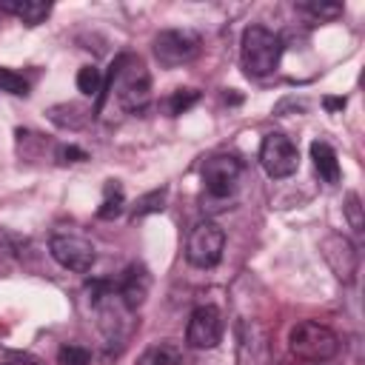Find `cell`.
Masks as SVG:
<instances>
[{
	"label": "cell",
	"mask_w": 365,
	"mask_h": 365,
	"mask_svg": "<svg viewBox=\"0 0 365 365\" xmlns=\"http://www.w3.org/2000/svg\"><path fill=\"white\" fill-rule=\"evenodd\" d=\"M60 365H91V354L83 345H63L57 354Z\"/></svg>",
	"instance_id": "44dd1931"
},
{
	"label": "cell",
	"mask_w": 365,
	"mask_h": 365,
	"mask_svg": "<svg viewBox=\"0 0 365 365\" xmlns=\"http://www.w3.org/2000/svg\"><path fill=\"white\" fill-rule=\"evenodd\" d=\"M48 251H51V257H54L63 268L77 271V274H86V271L94 265V248H91V242H86L83 237L54 234L51 242H48Z\"/></svg>",
	"instance_id": "9c48e42d"
},
{
	"label": "cell",
	"mask_w": 365,
	"mask_h": 365,
	"mask_svg": "<svg viewBox=\"0 0 365 365\" xmlns=\"http://www.w3.org/2000/svg\"><path fill=\"white\" fill-rule=\"evenodd\" d=\"M322 257L328 259L331 271L342 282H354V277L359 271V254H356L354 242L345 234H328L322 240Z\"/></svg>",
	"instance_id": "30bf717a"
},
{
	"label": "cell",
	"mask_w": 365,
	"mask_h": 365,
	"mask_svg": "<svg viewBox=\"0 0 365 365\" xmlns=\"http://www.w3.org/2000/svg\"><path fill=\"white\" fill-rule=\"evenodd\" d=\"M259 163L265 168V174L271 180H285L297 171L299 165V151L297 145L291 143V137H285L282 131H271L262 137V145H259Z\"/></svg>",
	"instance_id": "5b68a950"
},
{
	"label": "cell",
	"mask_w": 365,
	"mask_h": 365,
	"mask_svg": "<svg viewBox=\"0 0 365 365\" xmlns=\"http://www.w3.org/2000/svg\"><path fill=\"white\" fill-rule=\"evenodd\" d=\"M240 174H242V163L234 157V154H211L205 163H202V182H205V191L217 200L228 197L237 191V182H240Z\"/></svg>",
	"instance_id": "52a82bcc"
},
{
	"label": "cell",
	"mask_w": 365,
	"mask_h": 365,
	"mask_svg": "<svg viewBox=\"0 0 365 365\" xmlns=\"http://www.w3.org/2000/svg\"><path fill=\"white\" fill-rule=\"evenodd\" d=\"M103 91H111L125 111H143L151 97V77L145 63L134 54H120L103 77Z\"/></svg>",
	"instance_id": "6da1fadb"
},
{
	"label": "cell",
	"mask_w": 365,
	"mask_h": 365,
	"mask_svg": "<svg viewBox=\"0 0 365 365\" xmlns=\"http://www.w3.org/2000/svg\"><path fill=\"white\" fill-rule=\"evenodd\" d=\"M0 91H9L14 97H26L29 94V83L20 74H14V71L0 68Z\"/></svg>",
	"instance_id": "ffe728a7"
},
{
	"label": "cell",
	"mask_w": 365,
	"mask_h": 365,
	"mask_svg": "<svg viewBox=\"0 0 365 365\" xmlns=\"http://www.w3.org/2000/svg\"><path fill=\"white\" fill-rule=\"evenodd\" d=\"M197 54H200V37L188 29H165L154 37V57L165 68L191 63Z\"/></svg>",
	"instance_id": "8992f818"
},
{
	"label": "cell",
	"mask_w": 365,
	"mask_h": 365,
	"mask_svg": "<svg viewBox=\"0 0 365 365\" xmlns=\"http://www.w3.org/2000/svg\"><path fill=\"white\" fill-rule=\"evenodd\" d=\"M345 214H348V220H351V228L354 231H362V208H359V197L351 191L348 194V205H345Z\"/></svg>",
	"instance_id": "7402d4cb"
},
{
	"label": "cell",
	"mask_w": 365,
	"mask_h": 365,
	"mask_svg": "<svg viewBox=\"0 0 365 365\" xmlns=\"http://www.w3.org/2000/svg\"><path fill=\"white\" fill-rule=\"evenodd\" d=\"M88 117H91V111L83 108V106H77V103H60V106H51L48 108V120L54 125H60V128H68V131L83 128L88 123Z\"/></svg>",
	"instance_id": "7c38bea8"
},
{
	"label": "cell",
	"mask_w": 365,
	"mask_h": 365,
	"mask_svg": "<svg viewBox=\"0 0 365 365\" xmlns=\"http://www.w3.org/2000/svg\"><path fill=\"white\" fill-rule=\"evenodd\" d=\"M77 88L86 97H100L103 94V71L97 66H83L77 71Z\"/></svg>",
	"instance_id": "e0dca14e"
},
{
	"label": "cell",
	"mask_w": 365,
	"mask_h": 365,
	"mask_svg": "<svg viewBox=\"0 0 365 365\" xmlns=\"http://www.w3.org/2000/svg\"><path fill=\"white\" fill-rule=\"evenodd\" d=\"M57 160L60 163H83V160H88V154L83 148H77V145H60L57 148Z\"/></svg>",
	"instance_id": "603a6c76"
},
{
	"label": "cell",
	"mask_w": 365,
	"mask_h": 365,
	"mask_svg": "<svg viewBox=\"0 0 365 365\" xmlns=\"http://www.w3.org/2000/svg\"><path fill=\"white\" fill-rule=\"evenodd\" d=\"M222 248H225V231L217 222L205 220L191 228L185 242V259L194 268H214L222 259Z\"/></svg>",
	"instance_id": "277c9868"
},
{
	"label": "cell",
	"mask_w": 365,
	"mask_h": 365,
	"mask_svg": "<svg viewBox=\"0 0 365 365\" xmlns=\"http://www.w3.org/2000/svg\"><path fill=\"white\" fill-rule=\"evenodd\" d=\"M288 348L297 359L302 362H328L336 356L339 351V336L328 328V325H319L314 319H305V322H297L291 328V336H288Z\"/></svg>",
	"instance_id": "3957f363"
},
{
	"label": "cell",
	"mask_w": 365,
	"mask_h": 365,
	"mask_svg": "<svg viewBox=\"0 0 365 365\" xmlns=\"http://www.w3.org/2000/svg\"><path fill=\"white\" fill-rule=\"evenodd\" d=\"M311 160H314L317 174H319L325 182H339V163H336V151H334L328 143H322V140L311 143Z\"/></svg>",
	"instance_id": "4fadbf2b"
},
{
	"label": "cell",
	"mask_w": 365,
	"mask_h": 365,
	"mask_svg": "<svg viewBox=\"0 0 365 365\" xmlns=\"http://www.w3.org/2000/svg\"><path fill=\"white\" fill-rule=\"evenodd\" d=\"M302 9L311 11V14H317V17H336L342 11V6H325V3H305Z\"/></svg>",
	"instance_id": "cb8c5ba5"
},
{
	"label": "cell",
	"mask_w": 365,
	"mask_h": 365,
	"mask_svg": "<svg viewBox=\"0 0 365 365\" xmlns=\"http://www.w3.org/2000/svg\"><path fill=\"white\" fill-rule=\"evenodd\" d=\"M325 108H328V111L345 108V97H328V100H325Z\"/></svg>",
	"instance_id": "d4e9b609"
},
{
	"label": "cell",
	"mask_w": 365,
	"mask_h": 365,
	"mask_svg": "<svg viewBox=\"0 0 365 365\" xmlns=\"http://www.w3.org/2000/svg\"><path fill=\"white\" fill-rule=\"evenodd\" d=\"M0 9L9 11V14H14V17H20L26 26L43 23L48 17V11H51L48 3H34V0H14V3H3Z\"/></svg>",
	"instance_id": "9a60e30c"
},
{
	"label": "cell",
	"mask_w": 365,
	"mask_h": 365,
	"mask_svg": "<svg viewBox=\"0 0 365 365\" xmlns=\"http://www.w3.org/2000/svg\"><path fill=\"white\" fill-rule=\"evenodd\" d=\"M123 208H125V197H123V188L111 180V182H106V197H103V205L97 208V217L100 220H114V217H120L123 214Z\"/></svg>",
	"instance_id": "2e32d148"
},
{
	"label": "cell",
	"mask_w": 365,
	"mask_h": 365,
	"mask_svg": "<svg viewBox=\"0 0 365 365\" xmlns=\"http://www.w3.org/2000/svg\"><path fill=\"white\" fill-rule=\"evenodd\" d=\"M3 365H37V362H31V359H9Z\"/></svg>",
	"instance_id": "484cf974"
},
{
	"label": "cell",
	"mask_w": 365,
	"mask_h": 365,
	"mask_svg": "<svg viewBox=\"0 0 365 365\" xmlns=\"http://www.w3.org/2000/svg\"><path fill=\"white\" fill-rule=\"evenodd\" d=\"M222 339V314L217 305H200L185 328V342L191 348H214Z\"/></svg>",
	"instance_id": "ba28073f"
},
{
	"label": "cell",
	"mask_w": 365,
	"mask_h": 365,
	"mask_svg": "<svg viewBox=\"0 0 365 365\" xmlns=\"http://www.w3.org/2000/svg\"><path fill=\"white\" fill-rule=\"evenodd\" d=\"M282 57V37L265 26H248L240 40V60L248 77H268Z\"/></svg>",
	"instance_id": "7a4b0ae2"
},
{
	"label": "cell",
	"mask_w": 365,
	"mask_h": 365,
	"mask_svg": "<svg viewBox=\"0 0 365 365\" xmlns=\"http://www.w3.org/2000/svg\"><path fill=\"white\" fill-rule=\"evenodd\" d=\"M165 197H168L165 188H154V191L143 194V197L137 200V205H134V220H140V217H145V214L163 211V208H165Z\"/></svg>",
	"instance_id": "ac0fdd59"
},
{
	"label": "cell",
	"mask_w": 365,
	"mask_h": 365,
	"mask_svg": "<svg viewBox=\"0 0 365 365\" xmlns=\"http://www.w3.org/2000/svg\"><path fill=\"white\" fill-rule=\"evenodd\" d=\"M197 100H200V91H194V88H177V91L171 94V100H168V111H171V114H182V111H188Z\"/></svg>",
	"instance_id": "d6986e66"
},
{
	"label": "cell",
	"mask_w": 365,
	"mask_h": 365,
	"mask_svg": "<svg viewBox=\"0 0 365 365\" xmlns=\"http://www.w3.org/2000/svg\"><path fill=\"white\" fill-rule=\"evenodd\" d=\"M148 288H151V277H148L145 265H140V262H131V265L125 268L123 279L114 285L117 297L123 299V305H125L128 311H137V308L145 302Z\"/></svg>",
	"instance_id": "8fae6325"
},
{
	"label": "cell",
	"mask_w": 365,
	"mask_h": 365,
	"mask_svg": "<svg viewBox=\"0 0 365 365\" xmlns=\"http://www.w3.org/2000/svg\"><path fill=\"white\" fill-rule=\"evenodd\" d=\"M180 362H182V348L171 339L148 345L137 359V365H180Z\"/></svg>",
	"instance_id": "5bb4252c"
}]
</instances>
